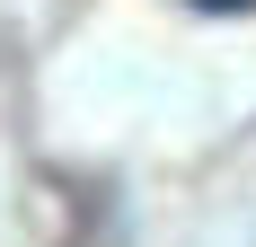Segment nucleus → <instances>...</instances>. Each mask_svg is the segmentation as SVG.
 I'll return each mask as SVG.
<instances>
[{
  "label": "nucleus",
  "instance_id": "f257e3e1",
  "mask_svg": "<svg viewBox=\"0 0 256 247\" xmlns=\"http://www.w3.org/2000/svg\"><path fill=\"white\" fill-rule=\"evenodd\" d=\"M194 9H212V18H230V9H256V0H194Z\"/></svg>",
  "mask_w": 256,
  "mask_h": 247
}]
</instances>
